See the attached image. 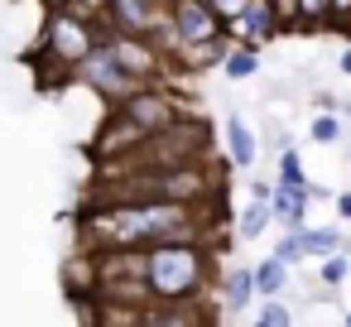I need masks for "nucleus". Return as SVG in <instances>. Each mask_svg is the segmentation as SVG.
Returning a JSON list of instances; mask_svg holds the SVG:
<instances>
[{
	"mask_svg": "<svg viewBox=\"0 0 351 327\" xmlns=\"http://www.w3.org/2000/svg\"><path fill=\"white\" fill-rule=\"evenodd\" d=\"M207 274H212V255L202 250V241H159V245H145L149 303L197 298L202 284H207Z\"/></svg>",
	"mask_w": 351,
	"mask_h": 327,
	"instance_id": "obj_1",
	"label": "nucleus"
},
{
	"mask_svg": "<svg viewBox=\"0 0 351 327\" xmlns=\"http://www.w3.org/2000/svg\"><path fill=\"white\" fill-rule=\"evenodd\" d=\"M101 20L87 15L82 5H53L44 20V39H39V68H53V82H68L77 58L101 39Z\"/></svg>",
	"mask_w": 351,
	"mask_h": 327,
	"instance_id": "obj_2",
	"label": "nucleus"
},
{
	"mask_svg": "<svg viewBox=\"0 0 351 327\" xmlns=\"http://www.w3.org/2000/svg\"><path fill=\"white\" fill-rule=\"evenodd\" d=\"M207 149H212V125L183 111L173 125L140 135V145H135V149L121 159V169H169V164L207 159Z\"/></svg>",
	"mask_w": 351,
	"mask_h": 327,
	"instance_id": "obj_3",
	"label": "nucleus"
},
{
	"mask_svg": "<svg viewBox=\"0 0 351 327\" xmlns=\"http://www.w3.org/2000/svg\"><path fill=\"white\" fill-rule=\"evenodd\" d=\"M73 77H77L82 87H92L97 97H106V101H121L125 92H135V87H140V77H135L116 53H111V44H106V39H97V44L77 58Z\"/></svg>",
	"mask_w": 351,
	"mask_h": 327,
	"instance_id": "obj_4",
	"label": "nucleus"
},
{
	"mask_svg": "<svg viewBox=\"0 0 351 327\" xmlns=\"http://www.w3.org/2000/svg\"><path fill=\"white\" fill-rule=\"evenodd\" d=\"M116 111L140 130V135H149V130H164V125H173L178 116H183V106L169 97V92H159V87H149V82H140L135 92H125L121 101H116Z\"/></svg>",
	"mask_w": 351,
	"mask_h": 327,
	"instance_id": "obj_5",
	"label": "nucleus"
},
{
	"mask_svg": "<svg viewBox=\"0 0 351 327\" xmlns=\"http://www.w3.org/2000/svg\"><path fill=\"white\" fill-rule=\"evenodd\" d=\"M221 29H226L231 44H250V49H265L269 39L284 34L279 15H274V0H245L231 20H221Z\"/></svg>",
	"mask_w": 351,
	"mask_h": 327,
	"instance_id": "obj_6",
	"label": "nucleus"
},
{
	"mask_svg": "<svg viewBox=\"0 0 351 327\" xmlns=\"http://www.w3.org/2000/svg\"><path fill=\"white\" fill-rule=\"evenodd\" d=\"M164 15H169V29H173V39L183 49L202 44V39H212L221 29V20L212 15L207 0H164Z\"/></svg>",
	"mask_w": 351,
	"mask_h": 327,
	"instance_id": "obj_7",
	"label": "nucleus"
},
{
	"mask_svg": "<svg viewBox=\"0 0 351 327\" xmlns=\"http://www.w3.org/2000/svg\"><path fill=\"white\" fill-rule=\"evenodd\" d=\"M154 15H159V5H149V0H106L97 10L106 34H149Z\"/></svg>",
	"mask_w": 351,
	"mask_h": 327,
	"instance_id": "obj_8",
	"label": "nucleus"
},
{
	"mask_svg": "<svg viewBox=\"0 0 351 327\" xmlns=\"http://www.w3.org/2000/svg\"><path fill=\"white\" fill-rule=\"evenodd\" d=\"M140 145V130L121 116V111H111V121L101 125V135H97V145H92V154L101 159V164H116V159H125L130 149Z\"/></svg>",
	"mask_w": 351,
	"mask_h": 327,
	"instance_id": "obj_9",
	"label": "nucleus"
},
{
	"mask_svg": "<svg viewBox=\"0 0 351 327\" xmlns=\"http://www.w3.org/2000/svg\"><path fill=\"white\" fill-rule=\"evenodd\" d=\"M226 149H231V164L236 169H255V159H260V140H255V130L245 125L241 111L226 116Z\"/></svg>",
	"mask_w": 351,
	"mask_h": 327,
	"instance_id": "obj_10",
	"label": "nucleus"
},
{
	"mask_svg": "<svg viewBox=\"0 0 351 327\" xmlns=\"http://www.w3.org/2000/svg\"><path fill=\"white\" fill-rule=\"evenodd\" d=\"M303 212H308V188H284V183H274V188H269V217H279V221H284V231L308 226V221H303Z\"/></svg>",
	"mask_w": 351,
	"mask_h": 327,
	"instance_id": "obj_11",
	"label": "nucleus"
},
{
	"mask_svg": "<svg viewBox=\"0 0 351 327\" xmlns=\"http://www.w3.org/2000/svg\"><path fill=\"white\" fill-rule=\"evenodd\" d=\"M250 298H255V269H250V265H236V269L221 279V308H226L231 317H241V313L250 308Z\"/></svg>",
	"mask_w": 351,
	"mask_h": 327,
	"instance_id": "obj_12",
	"label": "nucleus"
},
{
	"mask_svg": "<svg viewBox=\"0 0 351 327\" xmlns=\"http://www.w3.org/2000/svg\"><path fill=\"white\" fill-rule=\"evenodd\" d=\"M231 82H250L255 73H260V49H250V44H231L226 53H221V63H217Z\"/></svg>",
	"mask_w": 351,
	"mask_h": 327,
	"instance_id": "obj_13",
	"label": "nucleus"
},
{
	"mask_svg": "<svg viewBox=\"0 0 351 327\" xmlns=\"http://www.w3.org/2000/svg\"><path fill=\"white\" fill-rule=\"evenodd\" d=\"M298 250H303V260H317L327 250H341V231L337 226H298Z\"/></svg>",
	"mask_w": 351,
	"mask_h": 327,
	"instance_id": "obj_14",
	"label": "nucleus"
},
{
	"mask_svg": "<svg viewBox=\"0 0 351 327\" xmlns=\"http://www.w3.org/2000/svg\"><path fill=\"white\" fill-rule=\"evenodd\" d=\"M284 284H289V265H284L279 255H269V260H260V265H255V298L284 293Z\"/></svg>",
	"mask_w": 351,
	"mask_h": 327,
	"instance_id": "obj_15",
	"label": "nucleus"
},
{
	"mask_svg": "<svg viewBox=\"0 0 351 327\" xmlns=\"http://www.w3.org/2000/svg\"><path fill=\"white\" fill-rule=\"evenodd\" d=\"M327 15H332V5H327V0H298L293 34H317V29H327Z\"/></svg>",
	"mask_w": 351,
	"mask_h": 327,
	"instance_id": "obj_16",
	"label": "nucleus"
},
{
	"mask_svg": "<svg viewBox=\"0 0 351 327\" xmlns=\"http://www.w3.org/2000/svg\"><path fill=\"white\" fill-rule=\"evenodd\" d=\"M274 183H284V188H308V173H303V159H298V149L284 140L279 145V178Z\"/></svg>",
	"mask_w": 351,
	"mask_h": 327,
	"instance_id": "obj_17",
	"label": "nucleus"
},
{
	"mask_svg": "<svg viewBox=\"0 0 351 327\" xmlns=\"http://www.w3.org/2000/svg\"><path fill=\"white\" fill-rule=\"evenodd\" d=\"M265 226H269V202H265V197H255V202L241 212L236 236H241V241H255V236H265Z\"/></svg>",
	"mask_w": 351,
	"mask_h": 327,
	"instance_id": "obj_18",
	"label": "nucleus"
},
{
	"mask_svg": "<svg viewBox=\"0 0 351 327\" xmlns=\"http://www.w3.org/2000/svg\"><path fill=\"white\" fill-rule=\"evenodd\" d=\"M346 274H351V260H346V250H327V255H317V279H322L327 289H337Z\"/></svg>",
	"mask_w": 351,
	"mask_h": 327,
	"instance_id": "obj_19",
	"label": "nucleus"
},
{
	"mask_svg": "<svg viewBox=\"0 0 351 327\" xmlns=\"http://www.w3.org/2000/svg\"><path fill=\"white\" fill-rule=\"evenodd\" d=\"M308 135H313L317 145H337V140H341V121H337V111H317L313 125H308Z\"/></svg>",
	"mask_w": 351,
	"mask_h": 327,
	"instance_id": "obj_20",
	"label": "nucleus"
},
{
	"mask_svg": "<svg viewBox=\"0 0 351 327\" xmlns=\"http://www.w3.org/2000/svg\"><path fill=\"white\" fill-rule=\"evenodd\" d=\"M255 322H260V327H289V322H293V313H289V303H279V293H269V298L260 303Z\"/></svg>",
	"mask_w": 351,
	"mask_h": 327,
	"instance_id": "obj_21",
	"label": "nucleus"
},
{
	"mask_svg": "<svg viewBox=\"0 0 351 327\" xmlns=\"http://www.w3.org/2000/svg\"><path fill=\"white\" fill-rule=\"evenodd\" d=\"M332 15H327V29L332 34H351V0H327Z\"/></svg>",
	"mask_w": 351,
	"mask_h": 327,
	"instance_id": "obj_22",
	"label": "nucleus"
},
{
	"mask_svg": "<svg viewBox=\"0 0 351 327\" xmlns=\"http://www.w3.org/2000/svg\"><path fill=\"white\" fill-rule=\"evenodd\" d=\"M284 265H293V260H303V250H298V231H284V241H279V250H274Z\"/></svg>",
	"mask_w": 351,
	"mask_h": 327,
	"instance_id": "obj_23",
	"label": "nucleus"
},
{
	"mask_svg": "<svg viewBox=\"0 0 351 327\" xmlns=\"http://www.w3.org/2000/svg\"><path fill=\"white\" fill-rule=\"evenodd\" d=\"M274 15H279L284 34H293V15H298V0H274Z\"/></svg>",
	"mask_w": 351,
	"mask_h": 327,
	"instance_id": "obj_24",
	"label": "nucleus"
},
{
	"mask_svg": "<svg viewBox=\"0 0 351 327\" xmlns=\"http://www.w3.org/2000/svg\"><path fill=\"white\" fill-rule=\"evenodd\" d=\"M207 5H212V15H217V20H231V15L245 5V0H207Z\"/></svg>",
	"mask_w": 351,
	"mask_h": 327,
	"instance_id": "obj_25",
	"label": "nucleus"
},
{
	"mask_svg": "<svg viewBox=\"0 0 351 327\" xmlns=\"http://www.w3.org/2000/svg\"><path fill=\"white\" fill-rule=\"evenodd\" d=\"M337 217L351 221V193H337Z\"/></svg>",
	"mask_w": 351,
	"mask_h": 327,
	"instance_id": "obj_26",
	"label": "nucleus"
},
{
	"mask_svg": "<svg viewBox=\"0 0 351 327\" xmlns=\"http://www.w3.org/2000/svg\"><path fill=\"white\" fill-rule=\"evenodd\" d=\"M269 188H274L269 178H255V183H250V193H255V197H265V202H269Z\"/></svg>",
	"mask_w": 351,
	"mask_h": 327,
	"instance_id": "obj_27",
	"label": "nucleus"
},
{
	"mask_svg": "<svg viewBox=\"0 0 351 327\" xmlns=\"http://www.w3.org/2000/svg\"><path fill=\"white\" fill-rule=\"evenodd\" d=\"M101 5H106V0H82V10H92V15H97Z\"/></svg>",
	"mask_w": 351,
	"mask_h": 327,
	"instance_id": "obj_28",
	"label": "nucleus"
},
{
	"mask_svg": "<svg viewBox=\"0 0 351 327\" xmlns=\"http://www.w3.org/2000/svg\"><path fill=\"white\" fill-rule=\"evenodd\" d=\"M49 5H82V0H49Z\"/></svg>",
	"mask_w": 351,
	"mask_h": 327,
	"instance_id": "obj_29",
	"label": "nucleus"
},
{
	"mask_svg": "<svg viewBox=\"0 0 351 327\" xmlns=\"http://www.w3.org/2000/svg\"><path fill=\"white\" fill-rule=\"evenodd\" d=\"M149 5H159V10H164V0H149Z\"/></svg>",
	"mask_w": 351,
	"mask_h": 327,
	"instance_id": "obj_30",
	"label": "nucleus"
},
{
	"mask_svg": "<svg viewBox=\"0 0 351 327\" xmlns=\"http://www.w3.org/2000/svg\"><path fill=\"white\" fill-rule=\"evenodd\" d=\"M346 327H351V313H346Z\"/></svg>",
	"mask_w": 351,
	"mask_h": 327,
	"instance_id": "obj_31",
	"label": "nucleus"
},
{
	"mask_svg": "<svg viewBox=\"0 0 351 327\" xmlns=\"http://www.w3.org/2000/svg\"><path fill=\"white\" fill-rule=\"evenodd\" d=\"M346 159H351V154H346Z\"/></svg>",
	"mask_w": 351,
	"mask_h": 327,
	"instance_id": "obj_32",
	"label": "nucleus"
}]
</instances>
